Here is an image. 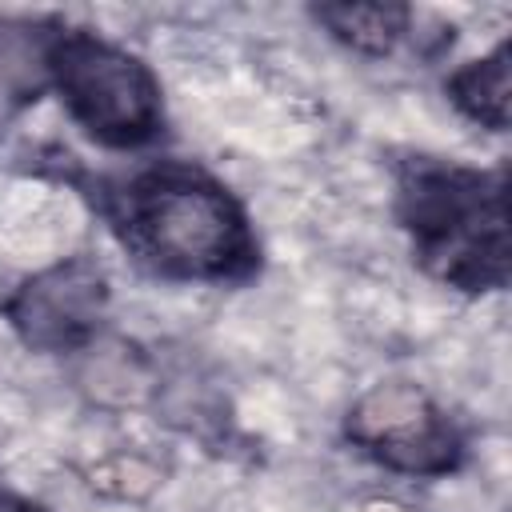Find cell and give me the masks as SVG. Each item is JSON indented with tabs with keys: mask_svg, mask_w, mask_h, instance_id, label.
Masks as SVG:
<instances>
[{
	"mask_svg": "<svg viewBox=\"0 0 512 512\" xmlns=\"http://www.w3.org/2000/svg\"><path fill=\"white\" fill-rule=\"evenodd\" d=\"M116 248L152 280L244 288L264 268V244L240 192L200 160L144 156L116 172L80 176Z\"/></svg>",
	"mask_w": 512,
	"mask_h": 512,
	"instance_id": "obj_1",
	"label": "cell"
},
{
	"mask_svg": "<svg viewBox=\"0 0 512 512\" xmlns=\"http://www.w3.org/2000/svg\"><path fill=\"white\" fill-rule=\"evenodd\" d=\"M388 212L412 264L460 296H496L512 280L508 244V164H468L460 156L408 148L392 164Z\"/></svg>",
	"mask_w": 512,
	"mask_h": 512,
	"instance_id": "obj_2",
	"label": "cell"
},
{
	"mask_svg": "<svg viewBox=\"0 0 512 512\" xmlns=\"http://www.w3.org/2000/svg\"><path fill=\"white\" fill-rule=\"evenodd\" d=\"M48 92L64 116L104 152H148L168 136V100L156 68L100 28L52 16Z\"/></svg>",
	"mask_w": 512,
	"mask_h": 512,
	"instance_id": "obj_3",
	"label": "cell"
},
{
	"mask_svg": "<svg viewBox=\"0 0 512 512\" xmlns=\"http://www.w3.org/2000/svg\"><path fill=\"white\" fill-rule=\"evenodd\" d=\"M340 436L368 464L408 480L456 476L472 456L468 428L416 380H380L364 388L348 404Z\"/></svg>",
	"mask_w": 512,
	"mask_h": 512,
	"instance_id": "obj_4",
	"label": "cell"
},
{
	"mask_svg": "<svg viewBox=\"0 0 512 512\" xmlns=\"http://www.w3.org/2000/svg\"><path fill=\"white\" fill-rule=\"evenodd\" d=\"M112 312V280L92 252L60 256L24 276L4 300L0 320L36 356L88 352Z\"/></svg>",
	"mask_w": 512,
	"mask_h": 512,
	"instance_id": "obj_5",
	"label": "cell"
},
{
	"mask_svg": "<svg viewBox=\"0 0 512 512\" xmlns=\"http://www.w3.org/2000/svg\"><path fill=\"white\" fill-rule=\"evenodd\" d=\"M444 100L476 128L504 136L512 124V44L496 40L484 56L456 64L444 76Z\"/></svg>",
	"mask_w": 512,
	"mask_h": 512,
	"instance_id": "obj_6",
	"label": "cell"
},
{
	"mask_svg": "<svg viewBox=\"0 0 512 512\" xmlns=\"http://www.w3.org/2000/svg\"><path fill=\"white\" fill-rule=\"evenodd\" d=\"M48 28L52 16H0V128L48 96Z\"/></svg>",
	"mask_w": 512,
	"mask_h": 512,
	"instance_id": "obj_7",
	"label": "cell"
},
{
	"mask_svg": "<svg viewBox=\"0 0 512 512\" xmlns=\"http://www.w3.org/2000/svg\"><path fill=\"white\" fill-rule=\"evenodd\" d=\"M308 20L336 40L340 48H348L352 56L364 60H384L392 56L416 24V12L408 4H308Z\"/></svg>",
	"mask_w": 512,
	"mask_h": 512,
	"instance_id": "obj_8",
	"label": "cell"
},
{
	"mask_svg": "<svg viewBox=\"0 0 512 512\" xmlns=\"http://www.w3.org/2000/svg\"><path fill=\"white\" fill-rule=\"evenodd\" d=\"M0 512H52L44 500L28 496V492H16V488H4L0 484Z\"/></svg>",
	"mask_w": 512,
	"mask_h": 512,
	"instance_id": "obj_9",
	"label": "cell"
}]
</instances>
